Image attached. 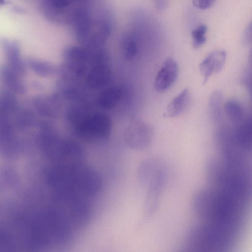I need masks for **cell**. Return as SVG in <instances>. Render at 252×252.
<instances>
[{
  "label": "cell",
  "mask_w": 252,
  "mask_h": 252,
  "mask_svg": "<svg viewBox=\"0 0 252 252\" xmlns=\"http://www.w3.org/2000/svg\"><path fill=\"white\" fill-rule=\"evenodd\" d=\"M152 139L151 130L143 124H135L127 130L125 140L132 149L141 150L147 148Z\"/></svg>",
  "instance_id": "obj_9"
},
{
  "label": "cell",
  "mask_w": 252,
  "mask_h": 252,
  "mask_svg": "<svg viewBox=\"0 0 252 252\" xmlns=\"http://www.w3.org/2000/svg\"><path fill=\"white\" fill-rule=\"evenodd\" d=\"M45 178L58 199L66 203L83 202L98 193L102 184L98 173L84 164L53 165Z\"/></svg>",
  "instance_id": "obj_1"
},
{
  "label": "cell",
  "mask_w": 252,
  "mask_h": 252,
  "mask_svg": "<svg viewBox=\"0 0 252 252\" xmlns=\"http://www.w3.org/2000/svg\"><path fill=\"white\" fill-rule=\"evenodd\" d=\"M111 127L109 118L103 114L89 115L79 122L76 127L77 134L88 141L103 140L109 135Z\"/></svg>",
  "instance_id": "obj_6"
},
{
  "label": "cell",
  "mask_w": 252,
  "mask_h": 252,
  "mask_svg": "<svg viewBox=\"0 0 252 252\" xmlns=\"http://www.w3.org/2000/svg\"><path fill=\"white\" fill-rule=\"evenodd\" d=\"M110 75L109 68L104 63L94 65L87 74V85L93 88L103 87L109 81Z\"/></svg>",
  "instance_id": "obj_11"
},
{
  "label": "cell",
  "mask_w": 252,
  "mask_h": 252,
  "mask_svg": "<svg viewBox=\"0 0 252 252\" xmlns=\"http://www.w3.org/2000/svg\"><path fill=\"white\" fill-rule=\"evenodd\" d=\"M207 30L208 27L206 25L201 24L192 31L191 35L193 48L198 49L205 43L207 40L206 34Z\"/></svg>",
  "instance_id": "obj_19"
},
{
  "label": "cell",
  "mask_w": 252,
  "mask_h": 252,
  "mask_svg": "<svg viewBox=\"0 0 252 252\" xmlns=\"http://www.w3.org/2000/svg\"><path fill=\"white\" fill-rule=\"evenodd\" d=\"M216 0H192L193 5L197 9L205 10L211 8Z\"/></svg>",
  "instance_id": "obj_21"
},
{
  "label": "cell",
  "mask_w": 252,
  "mask_h": 252,
  "mask_svg": "<svg viewBox=\"0 0 252 252\" xmlns=\"http://www.w3.org/2000/svg\"><path fill=\"white\" fill-rule=\"evenodd\" d=\"M123 51L125 58L128 60L132 59L138 51L136 42L131 38L125 39L123 44Z\"/></svg>",
  "instance_id": "obj_20"
},
{
  "label": "cell",
  "mask_w": 252,
  "mask_h": 252,
  "mask_svg": "<svg viewBox=\"0 0 252 252\" xmlns=\"http://www.w3.org/2000/svg\"><path fill=\"white\" fill-rule=\"evenodd\" d=\"M226 58L224 50H217L209 53L200 63L199 69L203 77V84L207 82L214 74L219 73L223 68Z\"/></svg>",
  "instance_id": "obj_8"
},
{
  "label": "cell",
  "mask_w": 252,
  "mask_h": 252,
  "mask_svg": "<svg viewBox=\"0 0 252 252\" xmlns=\"http://www.w3.org/2000/svg\"><path fill=\"white\" fill-rule=\"evenodd\" d=\"M27 63L30 67L39 75L46 76L53 72V66L47 62L29 59Z\"/></svg>",
  "instance_id": "obj_18"
},
{
  "label": "cell",
  "mask_w": 252,
  "mask_h": 252,
  "mask_svg": "<svg viewBox=\"0 0 252 252\" xmlns=\"http://www.w3.org/2000/svg\"><path fill=\"white\" fill-rule=\"evenodd\" d=\"M179 73L176 61L172 58L163 63L155 77L154 88L157 92L163 93L168 90L176 81Z\"/></svg>",
  "instance_id": "obj_7"
},
{
  "label": "cell",
  "mask_w": 252,
  "mask_h": 252,
  "mask_svg": "<svg viewBox=\"0 0 252 252\" xmlns=\"http://www.w3.org/2000/svg\"><path fill=\"white\" fill-rule=\"evenodd\" d=\"M232 138L237 145L247 153L252 148V121L247 119L240 123Z\"/></svg>",
  "instance_id": "obj_12"
},
{
  "label": "cell",
  "mask_w": 252,
  "mask_h": 252,
  "mask_svg": "<svg viewBox=\"0 0 252 252\" xmlns=\"http://www.w3.org/2000/svg\"><path fill=\"white\" fill-rule=\"evenodd\" d=\"M240 232L203 222L191 227L185 237V247L189 251L220 252L235 244Z\"/></svg>",
  "instance_id": "obj_4"
},
{
  "label": "cell",
  "mask_w": 252,
  "mask_h": 252,
  "mask_svg": "<svg viewBox=\"0 0 252 252\" xmlns=\"http://www.w3.org/2000/svg\"><path fill=\"white\" fill-rule=\"evenodd\" d=\"M247 204L212 187L198 190L191 204L193 212L203 222L238 232Z\"/></svg>",
  "instance_id": "obj_2"
},
{
  "label": "cell",
  "mask_w": 252,
  "mask_h": 252,
  "mask_svg": "<svg viewBox=\"0 0 252 252\" xmlns=\"http://www.w3.org/2000/svg\"><path fill=\"white\" fill-rule=\"evenodd\" d=\"M205 173L211 187L247 204L251 192L248 167L213 158L206 162Z\"/></svg>",
  "instance_id": "obj_3"
},
{
  "label": "cell",
  "mask_w": 252,
  "mask_h": 252,
  "mask_svg": "<svg viewBox=\"0 0 252 252\" xmlns=\"http://www.w3.org/2000/svg\"><path fill=\"white\" fill-rule=\"evenodd\" d=\"M20 75L10 66H2L0 68V77L4 84L13 91L22 94L26 88Z\"/></svg>",
  "instance_id": "obj_14"
},
{
  "label": "cell",
  "mask_w": 252,
  "mask_h": 252,
  "mask_svg": "<svg viewBox=\"0 0 252 252\" xmlns=\"http://www.w3.org/2000/svg\"><path fill=\"white\" fill-rule=\"evenodd\" d=\"M222 102L221 93L218 91L213 92L210 98L209 107L211 117L216 122L220 120Z\"/></svg>",
  "instance_id": "obj_17"
},
{
  "label": "cell",
  "mask_w": 252,
  "mask_h": 252,
  "mask_svg": "<svg viewBox=\"0 0 252 252\" xmlns=\"http://www.w3.org/2000/svg\"><path fill=\"white\" fill-rule=\"evenodd\" d=\"M138 178L146 188L145 211L148 216L156 211L163 189L166 173L164 167L158 159H145L138 168Z\"/></svg>",
  "instance_id": "obj_5"
},
{
  "label": "cell",
  "mask_w": 252,
  "mask_h": 252,
  "mask_svg": "<svg viewBox=\"0 0 252 252\" xmlns=\"http://www.w3.org/2000/svg\"><path fill=\"white\" fill-rule=\"evenodd\" d=\"M122 92L118 87H112L104 91L100 95L99 101L101 107L106 109L113 107L121 98Z\"/></svg>",
  "instance_id": "obj_15"
},
{
  "label": "cell",
  "mask_w": 252,
  "mask_h": 252,
  "mask_svg": "<svg viewBox=\"0 0 252 252\" xmlns=\"http://www.w3.org/2000/svg\"><path fill=\"white\" fill-rule=\"evenodd\" d=\"M189 100V90L184 89L168 103L164 113V116L174 118L181 115L188 107Z\"/></svg>",
  "instance_id": "obj_13"
},
{
  "label": "cell",
  "mask_w": 252,
  "mask_h": 252,
  "mask_svg": "<svg viewBox=\"0 0 252 252\" xmlns=\"http://www.w3.org/2000/svg\"><path fill=\"white\" fill-rule=\"evenodd\" d=\"M156 8L162 10L164 9L167 4V0H155Z\"/></svg>",
  "instance_id": "obj_23"
},
{
  "label": "cell",
  "mask_w": 252,
  "mask_h": 252,
  "mask_svg": "<svg viewBox=\"0 0 252 252\" xmlns=\"http://www.w3.org/2000/svg\"><path fill=\"white\" fill-rule=\"evenodd\" d=\"M252 39V24L250 23L245 29L243 35V40L248 43L251 41Z\"/></svg>",
  "instance_id": "obj_22"
},
{
  "label": "cell",
  "mask_w": 252,
  "mask_h": 252,
  "mask_svg": "<svg viewBox=\"0 0 252 252\" xmlns=\"http://www.w3.org/2000/svg\"><path fill=\"white\" fill-rule=\"evenodd\" d=\"M0 45L7 58L10 67L19 74H23L25 67L20 55L18 43L3 38H0Z\"/></svg>",
  "instance_id": "obj_10"
},
{
  "label": "cell",
  "mask_w": 252,
  "mask_h": 252,
  "mask_svg": "<svg viewBox=\"0 0 252 252\" xmlns=\"http://www.w3.org/2000/svg\"><path fill=\"white\" fill-rule=\"evenodd\" d=\"M224 111L228 119L232 123H241L243 118V109L235 100H228L224 105Z\"/></svg>",
  "instance_id": "obj_16"
}]
</instances>
